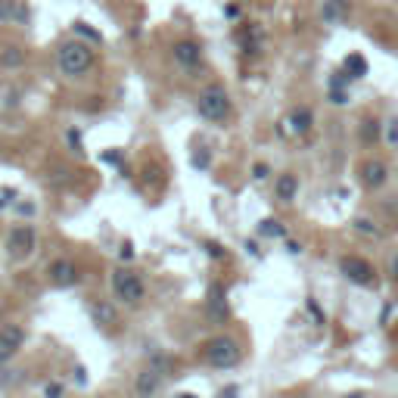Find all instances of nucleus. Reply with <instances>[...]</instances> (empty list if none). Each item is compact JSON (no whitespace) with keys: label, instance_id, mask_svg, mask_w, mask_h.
<instances>
[{"label":"nucleus","instance_id":"obj_1","mask_svg":"<svg viewBox=\"0 0 398 398\" xmlns=\"http://www.w3.org/2000/svg\"><path fill=\"white\" fill-rule=\"evenodd\" d=\"M56 66L66 78H81L93 68V47L84 41H66L56 50Z\"/></svg>","mask_w":398,"mask_h":398},{"label":"nucleus","instance_id":"obj_2","mask_svg":"<svg viewBox=\"0 0 398 398\" xmlns=\"http://www.w3.org/2000/svg\"><path fill=\"white\" fill-rule=\"evenodd\" d=\"M196 109L205 122L224 124L230 118V112H234V103H230V93L224 91V84H205L196 100Z\"/></svg>","mask_w":398,"mask_h":398},{"label":"nucleus","instance_id":"obj_3","mask_svg":"<svg viewBox=\"0 0 398 398\" xmlns=\"http://www.w3.org/2000/svg\"><path fill=\"white\" fill-rule=\"evenodd\" d=\"M243 358L240 352V342L234 336H211L209 342L202 345V361L209 367H218V370H227V367H236Z\"/></svg>","mask_w":398,"mask_h":398},{"label":"nucleus","instance_id":"obj_4","mask_svg":"<svg viewBox=\"0 0 398 398\" xmlns=\"http://www.w3.org/2000/svg\"><path fill=\"white\" fill-rule=\"evenodd\" d=\"M109 283H112V292H115V298L122 305H140L143 296H146V286H143L140 274L131 271V267H115V271L109 274Z\"/></svg>","mask_w":398,"mask_h":398},{"label":"nucleus","instance_id":"obj_5","mask_svg":"<svg viewBox=\"0 0 398 398\" xmlns=\"http://www.w3.org/2000/svg\"><path fill=\"white\" fill-rule=\"evenodd\" d=\"M37 249V234L31 224H16L6 236V252H10L12 261H25L31 258V252Z\"/></svg>","mask_w":398,"mask_h":398},{"label":"nucleus","instance_id":"obj_6","mask_svg":"<svg viewBox=\"0 0 398 398\" xmlns=\"http://www.w3.org/2000/svg\"><path fill=\"white\" fill-rule=\"evenodd\" d=\"M339 271L345 274V280L354 286H377V271H373V265L367 258H361V255H342Z\"/></svg>","mask_w":398,"mask_h":398},{"label":"nucleus","instance_id":"obj_7","mask_svg":"<svg viewBox=\"0 0 398 398\" xmlns=\"http://www.w3.org/2000/svg\"><path fill=\"white\" fill-rule=\"evenodd\" d=\"M25 345V330L19 323H3L0 327V364H10Z\"/></svg>","mask_w":398,"mask_h":398},{"label":"nucleus","instance_id":"obj_8","mask_svg":"<svg viewBox=\"0 0 398 398\" xmlns=\"http://www.w3.org/2000/svg\"><path fill=\"white\" fill-rule=\"evenodd\" d=\"M47 277H50V283H53V286H62V290H68V286H78L81 271H78V265H75V261L56 258V261H50Z\"/></svg>","mask_w":398,"mask_h":398},{"label":"nucleus","instance_id":"obj_9","mask_svg":"<svg viewBox=\"0 0 398 398\" xmlns=\"http://www.w3.org/2000/svg\"><path fill=\"white\" fill-rule=\"evenodd\" d=\"M358 178L367 190H379V187H386V180H389V168L379 159H364L358 165Z\"/></svg>","mask_w":398,"mask_h":398},{"label":"nucleus","instance_id":"obj_10","mask_svg":"<svg viewBox=\"0 0 398 398\" xmlns=\"http://www.w3.org/2000/svg\"><path fill=\"white\" fill-rule=\"evenodd\" d=\"M171 56H174V62H178L180 68H187V72H193V68L202 66V47H199L196 41H178L171 47Z\"/></svg>","mask_w":398,"mask_h":398},{"label":"nucleus","instance_id":"obj_11","mask_svg":"<svg viewBox=\"0 0 398 398\" xmlns=\"http://www.w3.org/2000/svg\"><path fill=\"white\" fill-rule=\"evenodd\" d=\"M87 311H91L93 323H97L100 330H112L118 323V311L112 302H106V298H91L87 302Z\"/></svg>","mask_w":398,"mask_h":398},{"label":"nucleus","instance_id":"obj_12","mask_svg":"<svg viewBox=\"0 0 398 398\" xmlns=\"http://www.w3.org/2000/svg\"><path fill=\"white\" fill-rule=\"evenodd\" d=\"M286 128L292 131L296 137H308L311 128H314V112H311V106H296V109L286 115Z\"/></svg>","mask_w":398,"mask_h":398},{"label":"nucleus","instance_id":"obj_13","mask_svg":"<svg viewBox=\"0 0 398 398\" xmlns=\"http://www.w3.org/2000/svg\"><path fill=\"white\" fill-rule=\"evenodd\" d=\"M162 373L159 370H153V367H143L140 373H137V379H134V395L137 398H153L155 392L162 389Z\"/></svg>","mask_w":398,"mask_h":398},{"label":"nucleus","instance_id":"obj_14","mask_svg":"<svg viewBox=\"0 0 398 398\" xmlns=\"http://www.w3.org/2000/svg\"><path fill=\"white\" fill-rule=\"evenodd\" d=\"M296 196H298V178L292 171L280 174L277 187H274V199H277V202H283V205H292V202H296Z\"/></svg>","mask_w":398,"mask_h":398},{"label":"nucleus","instance_id":"obj_15","mask_svg":"<svg viewBox=\"0 0 398 398\" xmlns=\"http://www.w3.org/2000/svg\"><path fill=\"white\" fill-rule=\"evenodd\" d=\"M345 16H348V0H323V6H321L323 25H342Z\"/></svg>","mask_w":398,"mask_h":398},{"label":"nucleus","instance_id":"obj_16","mask_svg":"<svg viewBox=\"0 0 398 398\" xmlns=\"http://www.w3.org/2000/svg\"><path fill=\"white\" fill-rule=\"evenodd\" d=\"M0 19L3 22H28V10L22 0H0Z\"/></svg>","mask_w":398,"mask_h":398},{"label":"nucleus","instance_id":"obj_17","mask_svg":"<svg viewBox=\"0 0 398 398\" xmlns=\"http://www.w3.org/2000/svg\"><path fill=\"white\" fill-rule=\"evenodd\" d=\"M342 68H345V72L352 75V81H354V78H364V75L370 72V62H367L361 53H348L345 59H342Z\"/></svg>","mask_w":398,"mask_h":398},{"label":"nucleus","instance_id":"obj_18","mask_svg":"<svg viewBox=\"0 0 398 398\" xmlns=\"http://www.w3.org/2000/svg\"><path fill=\"white\" fill-rule=\"evenodd\" d=\"M209 311H211V317H227V302H224V290H221V283H215L211 286V292H209Z\"/></svg>","mask_w":398,"mask_h":398},{"label":"nucleus","instance_id":"obj_19","mask_svg":"<svg viewBox=\"0 0 398 398\" xmlns=\"http://www.w3.org/2000/svg\"><path fill=\"white\" fill-rule=\"evenodd\" d=\"M258 236H267V240H286V227L277 221V218H265V221H258Z\"/></svg>","mask_w":398,"mask_h":398},{"label":"nucleus","instance_id":"obj_20","mask_svg":"<svg viewBox=\"0 0 398 398\" xmlns=\"http://www.w3.org/2000/svg\"><path fill=\"white\" fill-rule=\"evenodd\" d=\"M379 131H383V124H379L377 118H364V122H361V128H358L361 143H377L379 140Z\"/></svg>","mask_w":398,"mask_h":398},{"label":"nucleus","instance_id":"obj_21","mask_svg":"<svg viewBox=\"0 0 398 398\" xmlns=\"http://www.w3.org/2000/svg\"><path fill=\"white\" fill-rule=\"evenodd\" d=\"M22 62H25L22 47H6L3 53H0V66H3V68H19Z\"/></svg>","mask_w":398,"mask_h":398},{"label":"nucleus","instance_id":"obj_22","mask_svg":"<svg viewBox=\"0 0 398 398\" xmlns=\"http://www.w3.org/2000/svg\"><path fill=\"white\" fill-rule=\"evenodd\" d=\"M305 311L314 317L317 327H323V323H327V317H323V311H321V305H317V298H308V302H305Z\"/></svg>","mask_w":398,"mask_h":398},{"label":"nucleus","instance_id":"obj_23","mask_svg":"<svg viewBox=\"0 0 398 398\" xmlns=\"http://www.w3.org/2000/svg\"><path fill=\"white\" fill-rule=\"evenodd\" d=\"M330 103L333 106H348V93L342 87H330Z\"/></svg>","mask_w":398,"mask_h":398},{"label":"nucleus","instance_id":"obj_24","mask_svg":"<svg viewBox=\"0 0 398 398\" xmlns=\"http://www.w3.org/2000/svg\"><path fill=\"white\" fill-rule=\"evenodd\" d=\"M267 174H271V165H267V162H255V165H252V178L255 180H267Z\"/></svg>","mask_w":398,"mask_h":398},{"label":"nucleus","instance_id":"obj_25","mask_svg":"<svg viewBox=\"0 0 398 398\" xmlns=\"http://www.w3.org/2000/svg\"><path fill=\"white\" fill-rule=\"evenodd\" d=\"M354 227H358L361 234H370V236H377V234H379V230L373 227V221H370V218H358V221H354Z\"/></svg>","mask_w":398,"mask_h":398},{"label":"nucleus","instance_id":"obj_26","mask_svg":"<svg viewBox=\"0 0 398 398\" xmlns=\"http://www.w3.org/2000/svg\"><path fill=\"white\" fill-rule=\"evenodd\" d=\"M75 31H78V35H84V37H91L93 44L100 41V31H93L91 25H84V22H75Z\"/></svg>","mask_w":398,"mask_h":398},{"label":"nucleus","instance_id":"obj_27","mask_svg":"<svg viewBox=\"0 0 398 398\" xmlns=\"http://www.w3.org/2000/svg\"><path fill=\"white\" fill-rule=\"evenodd\" d=\"M62 383H47L44 386V398H62Z\"/></svg>","mask_w":398,"mask_h":398},{"label":"nucleus","instance_id":"obj_28","mask_svg":"<svg viewBox=\"0 0 398 398\" xmlns=\"http://www.w3.org/2000/svg\"><path fill=\"white\" fill-rule=\"evenodd\" d=\"M386 137H389V143H392V146H398V122H395V118H392V122L389 124H386Z\"/></svg>","mask_w":398,"mask_h":398},{"label":"nucleus","instance_id":"obj_29","mask_svg":"<svg viewBox=\"0 0 398 398\" xmlns=\"http://www.w3.org/2000/svg\"><path fill=\"white\" fill-rule=\"evenodd\" d=\"M205 252H209L211 255V258H224V246H221V243H205Z\"/></svg>","mask_w":398,"mask_h":398},{"label":"nucleus","instance_id":"obj_30","mask_svg":"<svg viewBox=\"0 0 398 398\" xmlns=\"http://www.w3.org/2000/svg\"><path fill=\"white\" fill-rule=\"evenodd\" d=\"M286 252H290V255H302V243H298V240H290V236H286Z\"/></svg>","mask_w":398,"mask_h":398},{"label":"nucleus","instance_id":"obj_31","mask_svg":"<svg viewBox=\"0 0 398 398\" xmlns=\"http://www.w3.org/2000/svg\"><path fill=\"white\" fill-rule=\"evenodd\" d=\"M224 16H227V19H240V16H243V10H240L236 3H227V6H224Z\"/></svg>","mask_w":398,"mask_h":398},{"label":"nucleus","instance_id":"obj_32","mask_svg":"<svg viewBox=\"0 0 398 398\" xmlns=\"http://www.w3.org/2000/svg\"><path fill=\"white\" fill-rule=\"evenodd\" d=\"M118 255H122L124 261L134 258V246H131V240H124V243H122V252H118Z\"/></svg>","mask_w":398,"mask_h":398},{"label":"nucleus","instance_id":"obj_33","mask_svg":"<svg viewBox=\"0 0 398 398\" xmlns=\"http://www.w3.org/2000/svg\"><path fill=\"white\" fill-rule=\"evenodd\" d=\"M103 159L112 162V165H122V153H115V149H112V153H103Z\"/></svg>","mask_w":398,"mask_h":398},{"label":"nucleus","instance_id":"obj_34","mask_svg":"<svg viewBox=\"0 0 398 398\" xmlns=\"http://www.w3.org/2000/svg\"><path fill=\"white\" fill-rule=\"evenodd\" d=\"M84 373H87L84 367H75V383H78V386H84V379H87Z\"/></svg>","mask_w":398,"mask_h":398},{"label":"nucleus","instance_id":"obj_35","mask_svg":"<svg viewBox=\"0 0 398 398\" xmlns=\"http://www.w3.org/2000/svg\"><path fill=\"white\" fill-rule=\"evenodd\" d=\"M10 370H6V364H0V386H6V383H10Z\"/></svg>","mask_w":398,"mask_h":398},{"label":"nucleus","instance_id":"obj_36","mask_svg":"<svg viewBox=\"0 0 398 398\" xmlns=\"http://www.w3.org/2000/svg\"><path fill=\"white\" fill-rule=\"evenodd\" d=\"M236 392H240V389H236V386H227V389H224V392H221V398H234V395H236Z\"/></svg>","mask_w":398,"mask_h":398},{"label":"nucleus","instance_id":"obj_37","mask_svg":"<svg viewBox=\"0 0 398 398\" xmlns=\"http://www.w3.org/2000/svg\"><path fill=\"white\" fill-rule=\"evenodd\" d=\"M392 280H395V283H398V255H395V258H392Z\"/></svg>","mask_w":398,"mask_h":398},{"label":"nucleus","instance_id":"obj_38","mask_svg":"<svg viewBox=\"0 0 398 398\" xmlns=\"http://www.w3.org/2000/svg\"><path fill=\"white\" fill-rule=\"evenodd\" d=\"M178 398H196V395H193V392H184V395H178Z\"/></svg>","mask_w":398,"mask_h":398},{"label":"nucleus","instance_id":"obj_39","mask_svg":"<svg viewBox=\"0 0 398 398\" xmlns=\"http://www.w3.org/2000/svg\"><path fill=\"white\" fill-rule=\"evenodd\" d=\"M348 398H364V395H348Z\"/></svg>","mask_w":398,"mask_h":398}]
</instances>
